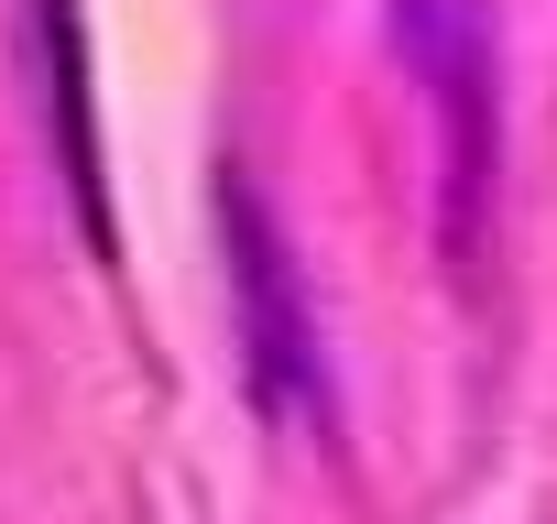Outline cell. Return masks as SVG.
Masks as SVG:
<instances>
[{"label":"cell","instance_id":"1","mask_svg":"<svg viewBox=\"0 0 557 524\" xmlns=\"http://www.w3.org/2000/svg\"><path fill=\"white\" fill-rule=\"evenodd\" d=\"M394 45L437 110V229L459 285H481L492 251V208H503V77H492V0H394Z\"/></svg>","mask_w":557,"mask_h":524},{"label":"cell","instance_id":"2","mask_svg":"<svg viewBox=\"0 0 557 524\" xmlns=\"http://www.w3.org/2000/svg\"><path fill=\"white\" fill-rule=\"evenodd\" d=\"M219 229H230V317H240V361L251 394L285 415V426H329V361H318V317L296 296V251L273 229L262 186L230 175L219 186Z\"/></svg>","mask_w":557,"mask_h":524},{"label":"cell","instance_id":"3","mask_svg":"<svg viewBox=\"0 0 557 524\" xmlns=\"http://www.w3.org/2000/svg\"><path fill=\"white\" fill-rule=\"evenodd\" d=\"M34 23H45V66H55V121H66V186H77L88 229L110 240V208H99V142H88V99H77V12H66V0H34Z\"/></svg>","mask_w":557,"mask_h":524}]
</instances>
